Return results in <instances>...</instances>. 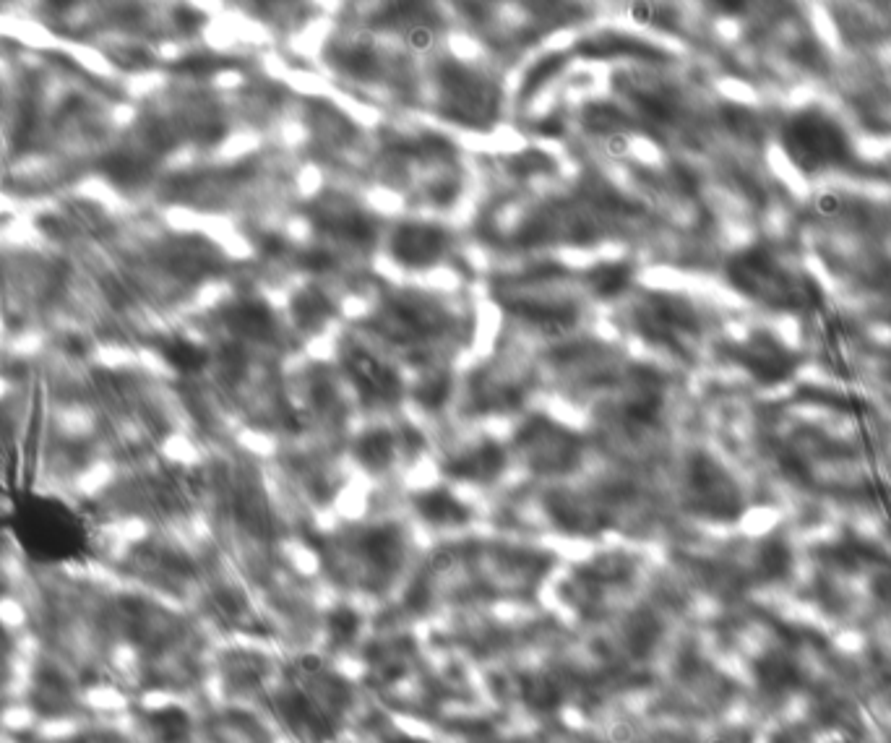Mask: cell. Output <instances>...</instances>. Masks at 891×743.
<instances>
[{
	"mask_svg": "<svg viewBox=\"0 0 891 743\" xmlns=\"http://www.w3.org/2000/svg\"><path fill=\"white\" fill-rule=\"evenodd\" d=\"M727 277L746 298L779 313H811L824 303L821 285L769 248H748L727 264Z\"/></svg>",
	"mask_w": 891,
	"mask_h": 743,
	"instance_id": "6da1fadb",
	"label": "cell"
},
{
	"mask_svg": "<svg viewBox=\"0 0 891 743\" xmlns=\"http://www.w3.org/2000/svg\"><path fill=\"white\" fill-rule=\"evenodd\" d=\"M779 144L790 165L803 175H821L852 162L845 128L821 107H806L792 115L779 133Z\"/></svg>",
	"mask_w": 891,
	"mask_h": 743,
	"instance_id": "7a4b0ae2",
	"label": "cell"
},
{
	"mask_svg": "<svg viewBox=\"0 0 891 743\" xmlns=\"http://www.w3.org/2000/svg\"><path fill=\"white\" fill-rule=\"evenodd\" d=\"M19 532L24 545L37 556H71L84 543L79 519L73 517L66 506L50 504V501H37L34 506L21 511Z\"/></svg>",
	"mask_w": 891,
	"mask_h": 743,
	"instance_id": "3957f363",
	"label": "cell"
},
{
	"mask_svg": "<svg viewBox=\"0 0 891 743\" xmlns=\"http://www.w3.org/2000/svg\"><path fill=\"white\" fill-rule=\"evenodd\" d=\"M733 358L743 371L751 373V379L764 386L785 384L800 365L798 352L769 332H753L746 342L735 347Z\"/></svg>",
	"mask_w": 891,
	"mask_h": 743,
	"instance_id": "277c9868",
	"label": "cell"
},
{
	"mask_svg": "<svg viewBox=\"0 0 891 743\" xmlns=\"http://www.w3.org/2000/svg\"><path fill=\"white\" fill-rule=\"evenodd\" d=\"M688 488L696 501V509L709 517L730 519L740 511V493L733 478L727 475L720 462L707 454H696L688 467Z\"/></svg>",
	"mask_w": 891,
	"mask_h": 743,
	"instance_id": "5b68a950",
	"label": "cell"
},
{
	"mask_svg": "<svg viewBox=\"0 0 891 743\" xmlns=\"http://www.w3.org/2000/svg\"><path fill=\"white\" fill-rule=\"evenodd\" d=\"M639 326L649 339L673 347V350H683V342L699 334L696 313L683 300L673 298L654 300L652 308L639 313Z\"/></svg>",
	"mask_w": 891,
	"mask_h": 743,
	"instance_id": "8992f818",
	"label": "cell"
},
{
	"mask_svg": "<svg viewBox=\"0 0 891 743\" xmlns=\"http://www.w3.org/2000/svg\"><path fill=\"white\" fill-rule=\"evenodd\" d=\"M446 248V235L438 227L407 225L399 227L391 240V251L402 264L428 266L438 259Z\"/></svg>",
	"mask_w": 891,
	"mask_h": 743,
	"instance_id": "52a82bcc",
	"label": "cell"
},
{
	"mask_svg": "<svg viewBox=\"0 0 891 743\" xmlns=\"http://www.w3.org/2000/svg\"><path fill=\"white\" fill-rule=\"evenodd\" d=\"M350 373L352 379L357 381V386H360L365 394H370V397L378 399L396 397V389H399L396 376L389 371V368L378 365L376 360L370 358L368 352H355V355H352Z\"/></svg>",
	"mask_w": 891,
	"mask_h": 743,
	"instance_id": "ba28073f",
	"label": "cell"
},
{
	"mask_svg": "<svg viewBox=\"0 0 891 743\" xmlns=\"http://www.w3.org/2000/svg\"><path fill=\"white\" fill-rule=\"evenodd\" d=\"M503 452L495 444H482L477 452L467 454L459 462H451L449 472L467 480H493L503 470Z\"/></svg>",
	"mask_w": 891,
	"mask_h": 743,
	"instance_id": "9c48e42d",
	"label": "cell"
},
{
	"mask_svg": "<svg viewBox=\"0 0 891 743\" xmlns=\"http://www.w3.org/2000/svg\"><path fill=\"white\" fill-rule=\"evenodd\" d=\"M417 509L433 525H462L467 519V509L443 491L425 493V496L417 498Z\"/></svg>",
	"mask_w": 891,
	"mask_h": 743,
	"instance_id": "30bf717a",
	"label": "cell"
},
{
	"mask_svg": "<svg viewBox=\"0 0 891 743\" xmlns=\"http://www.w3.org/2000/svg\"><path fill=\"white\" fill-rule=\"evenodd\" d=\"M399 548L402 543H399V532L394 527H378L363 538L365 556L376 566H394L399 558Z\"/></svg>",
	"mask_w": 891,
	"mask_h": 743,
	"instance_id": "8fae6325",
	"label": "cell"
},
{
	"mask_svg": "<svg viewBox=\"0 0 891 743\" xmlns=\"http://www.w3.org/2000/svg\"><path fill=\"white\" fill-rule=\"evenodd\" d=\"M227 324L235 332L258 337V334H266L271 329V313L261 303H243V306H235L227 311Z\"/></svg>",
	"mask_w": 891,
	"mask_h": 743,
	"instance_id": "7c38bea8",
	"label": "cell"
},
{
	"mask_svg": "<svg viewBox=\"0 0 891 743\" xmlns=\"http://www.w3.org/2000/svg\"><path fill=\"white\" fill-rule=\"evenodd\" d=\"M391 452H394V438L386 431H373L365 433L357 444V457L370 470H383V467L391 462Z\"/></svg>",
	"mask_w": 891,
	"mask_h": 743,
	"instance_id": "4fadbf2b",
	"label": "cell"
},
{
	"mask_svg": "<svg viewBox=\"0 0 891 743\" xmlns=\"http://www.w3.org/2000/svg\"><path fill=\"white\" fill-rule=\"evenodd\" d=\"M292 313H295V321L305 329H313V326L324 324V319L331 313L329 300L321 295L318 290H305L300 292L295 300H292Z\"/></svg>",
	"mask_w": 891,
	"mask_h": 743,
	"instance_id": "5bb4252c",
	"label": "cell"
},
{
	"mask_svg": "<svg viewBox=\"0 0 891 743\" xmlns=\"http://www.w3.org/2000/svg\"><path fill=\"white\" fill-rule=\"evenodd\" d=\"M628 279H631V269L626 264H602L589 274V282H592V287L602 298L621 295L626 290Z\"/></svg>",
	"mask_w": 891,
	"mask_h": 743,
	"instance_id": "9a60e30c",
	"label": "cell"
},
{
	"mask_svg": "<svg viewBox=\"0 0 891 743\" xmlns=\"http://www.w3.org/2000/svg\"><path fill=\"white\" fill-rule=\"evenodd\" d=\"M165 358L172 368H178L183 373H196L206 365V352L201 347L191 345V342H183V339L170 342L165 347Z\"/></svg>",
	"mask_w": 891,
	"mask_h": 743,
	"instance_id": "2e32d148",
	"label": "cell"
},
{
	"mask_svg": "<svg viewBox=\"0 0 891 743\" xmlns=\"http://www.w3.org/2000/svg\"><path fill=\"white\" fill-rule=\"evenodd\" d=\"M524 699H527L529 707H535L540 712L555 710L558 702H561L558 691L553 689L548 678H524Z\"/></svg>",
	"mask_w": 891,
	"mask_h": 743,
	"instance_id": "e0dca14e",
	"label": "cell"
},
{
	"mask_svg": "<svg viewBox=\"0 0 891 743\" xmlns=\"http://www.w3.org/2000/svg\"><path fill=\"white\" fill-rule=\"evenodd\" d=\"M563 63H566V53H555V55H548V58H542L540 63H537V66L527 73V81H524V89H522L524 97H527V94H535V89H540L545 81L553 79L555 73L563 68Z\"/></svg>",
	"mask_w": 891,
	"mask_h": 743,
	"instance_id": "ac0fdd59",
	"label": "cell"
},
{
	"mask_svg": "<svg viewBox=\"0 0 891 743\" xmlns=\"http://www.w3.org/2000/svg\"><path fill=\"white\" fill-rule=\"evenodd\" d=\"M154 728L165 741H180L188 733V715L183 710H165L154 715Z\"/></svg>",
	"mask_w": 891,
	"mask_h": 743,
	"instance_id": "d6986e66",
	"label": "cell"
},
{
	"mask_svg": "<svg viewBox=\"0 0 891 743\" xmlns=\"http://www.w3.org/2000/svg\"><path fill=\"white\" fill-rule=\"evenodd\" d=\"M357 626H360V618L350 611V608H339V611L331 613L329 629L331 637L337 644H347L357 634Z\"/></svg>",
	"mask_w": 891,
	"mask_h": 743,
	"instance_id": "ffe728a7",
	"label": "cell"
},
{
	"mask_svg": "<svg viewBox=\"0 0 891 743\" xmlns=\"http://www.w3.org/2000/svg\"><path fill=\"white\" fill-rule=\"evenodd\" d=\"M446 397H449V381L443 379V376L425 381V384L420 386V392H417V399H420L425 407H430V410L441 407L443 402H446Z\"/></svg>",
	"mask_w": 891,
	"mask_h": 743,
	"instance_id": "44dd1931",
	"label": "cell"
},
{
	"mask_svg": "<svg viewBox=\"0 0 891 743\" xmlns=\"http://www.w3.org/2000/svg\"><path fill=\"white\" fill-rule=\"evenodd\" d=\"M587 120L589 126L602 131V128H615V123L621 120V115H618V110H613V107H592L587 113Z\"/></svg>",
	"mask_w": 891,
	"mask_h": 743,
	"instance_id": "7402d4cb",
	"label": "cell"
},
{
	"mask_svg": "<svg viewBox=\"0 0 891 743\" xmlns=\"http://www.w3.org/2000/svg\"><path fill=\"white\" fill-rule=\"evenodd\" d=\"M201 21H204V16L198 14V11H193V8H178V11H175V24H178L180 29H188V32H191V29H196L198 24H201Z\"/></svg>",
	"mask_w": 891,
	"mask_h": 743,
	"instance_id": "603a6c76",
	"label": "cell"
},
{
	"mask_svg": "<svg viewBox=\"0 0 891 743\" xmlns=\"http://www.w3.org/2000/svg\"><path fill=\"white\" fill-rule=\"evenodd\" d=\"M717 11L722 14H740V11H746L748 0H709Z\"/></svg>",
	"mask_w": 891,
	"mask_h": 743,
	"instance_id": "cb8c5ba5",
	"label": "cell"
},
{
	"mask_svg": "<svg viewBox=\"0 0 891 743\" xmlns=\"http://www.w3.org/2000/svg\"><path fill=\"white\" fill-rule=\"evenodd\" d=\"M410 42H412V47H417V50H425V47L430 45V29L415 27L410 34Z\"/></svg>",
	"mask_w": 891,
	"mask_h": 743,
	"instance_id": "d4e9b609",
	"label": "cell"
},
{
	"mask_svg": "<svg viewBox=\"0 0 891 743\" xmlns=\"http://www.w3.org/2000/svg\"><path fill=\"white\" fill-rule=\"evenodd\" d=\"M540 133L542 136H561L563 133V123L558 118H548L540 123Z\"/></svg>",
	"mask_w": 891,
	"mask_h": 743,
	"instance_id": "484cf974",
	"label": "cell"
},
{
	"mask_svg": "<svg viewBox=\"0 0 891 743\" xmlns=\"http://www.w3.org/2000/svg\"><path fill=\"white\" fill-rule=\"evenodd\" d=\"M305 264L311 266V269H324V266H329L331 261H329V256H326V253H311V256H305Z\"/></svg>",
	"mask_w": 891,
	"mask_h": 743,
	"instance_id": "4316f807",
	"label": "cell"
},
{
	"mask_svg": "<svg viewBox=\"0 0 891 743\" xmlns=\"http://www.w3.org/2000/svg\"><path fill=\"white\" fill-rule=\"evenodd\" d=\"M73 3H76V0H47V6H53L55 11H66V8H71Z\"/></svg>",
	"mask_w": 891,
	"mask_h": 743,
	"instance_id": "83f0119b",
	"label": "cell"
},
{
	"mask_svg": "<svg viewBox=\"0 0 891 743\" xmlns=\"http://www.w3.org/2000/svg\"><path fill=\"white\" fill-rule=\"evenodd\" d=\"M394 743H417V741H410V738H399V741H394Z\"/></svg>",
	"mask_w": 891,
	"mask_h": 743,
	"instance_id": "f1b7e54d",
	"label": "cell"
}]
</instances>
